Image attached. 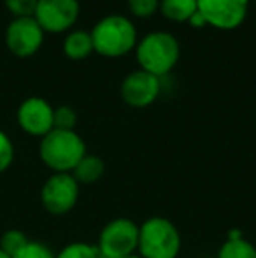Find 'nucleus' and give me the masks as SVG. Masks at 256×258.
<instances>
[{"instance_id": "nucleus-1", "label": "nucleus", "mask_w": 256, "mask_h": 258, "mask_svg": "<svg viewBox=\"0 0 256 258\" xmlns=\"http://www.w3.org/2000/svg\"><path fill=\"white\" fill-rule=\"evenodd\" d=\"M179 56H181V46L170 32H149L137 41L135 58L140 71L149 72L160 79L174 71Z\"/></svg>"}, {"instance_id": "nucleus-2", "label": "nucleus", "mask_w": 256, "mask_h": 258, "mask_svg": "<svg viewBox=\"0 0 256 258\" xmlns=\"http://www.w3.org/2000/svg\"><path fill=\"white\" fill-rule=\"evenodd\" d=\"M93 51L106 58H121L135 49L137 28L123 14H109L95 23L90 32Z\"/></svg>"}, {"instance_id": "nucleus-3", "label": "nucleus", "mask_w": 256, "mask_h": 258, "mask_svg": "<svg viewBox=\"0 0 256 258\" xmlns=\"http://www.w3.org/2000/svg\"><path fill=\"white\" fill-rule=\"evenodd\" d=\"M86 153V143L75 130L53 128L39 143V158L53 172H72Z\"/></svg>"}, {"instance_id": "nucleus-4", "label": "nucleus", "mask_w": 256, "mask_h": 258, "mask_svg": "<svg viewBox=\"0 0 256 258\" xmlns=\"http://www.w3.org/2000/svg\"><path fill=\"white\" fill-rule=\"evenodd\" d=\"M181 234L168 218L151 216L139 225L137 255L142 258H178L181 251Z\"/></svg>"}, {"instance_id": "nucleus-5", "label": "nucleus", "mask_w": 256, "mask_h": 258, "mask_svg": "<svg viewBox=\"0 0 256 258\" xmlns=\"http://www.w3.org/2000/svg\"><path fill=\"white\" fill-rule=\"evenodd\" d=\"M139 244V225L130 218L111 220L100 230L97 249L102 258H121L133 255Z\"/></svg>"}, {"instance_id": "nucleus-6", "label": "nucleus", "mask_w": 256, "mask_h": 258, "mask_svg": "<svg viewBox=\"0 0 256 258\" xmlns=\"http://www.w3.org/2000/svg\"><path fill=\"white\" fill-rule=\"evenodd\" d=\"M41 204L53 216L68 214L77 204L79 183L70 172H53L41 186Z\"/></svg>"}, {"instance_id": "nucleus-7", "label": "nucleus", "mask_w": 256, "mask_h": 258, "mask_svg": "<svg viewBox=\"0 0 256 258\" xmlns=\"http://www.w3.org/2000/svg\"><path fill=\"white\" fill-rule=\"evenodd\" d=\"M44 34L35 18H13L6 28L4 41L14 56L30 58L42 48Z\"/></svg>"}, {"instance_id": "nucleus-8", "label": "nucleus", "mask_w": 256, "mask_h": 258, "mask_svg": "<svg viewBox=\"0 0 256 258\" xmlns=\"http://www.w3.org/2000/svg\"><path fill=\"white\" fill-rule=\"evenodd\" d=\"M197 4L207 27L223 32L239 28L249 11V0H197Z\"/></svg>"}, {"instance_id": "nucleus-9", "label": "nucleus", "mask_w": 256, "mask_h": 258, "mask_svg": "<svg viewBox=\"0 0 256 258\" xmlns=\"http://www.w3.org/2000/svg\"><path fill=\"white\" fill-rule=\"evenodd\" d=\"M34 18L48 34H63L79 18V0H37Z\"/></svg>"}, {"instance_id": "nucleus-10", "label": "nucleus", "mask_w": 256, "mask_h": 258, "mask_svg": "<svg viewBox=\"0 0 256 258\" xmlns=\"http://www.w3.org/2000/svg\"><path fill=\"white\" fill-rule=\"evenodd\" d=\"M53 114H55V107L46 99H42V97H28L18 107L16 121L25 134L42 139L46 134H49L55 128Z\"/></svg>"}, {"instance_id": "nucleus-11", "label": "nucleus", "mask_w": 256, "mask_h": 258, "mask_svg": "<svg viewBox=\"0 0 256 258\" xmlns=\"http://www.w3.org/2000/svg\"><path fill=\"white\" fill-rule=\"evenodd\" d=\"M161 79L146 71H133L121 81L120 93L123 102L133 109L149 107L160 97Z\"/></svg>"}, {"instance_id": "nucleus-12", "label": "nucleus", "mask_w": 256, "mask_h": 258, "mask_svg": "<svg viewBox=\"0 0 256 258\" xmlns=\"http://www.w3.org/2000/svg\"><path fill=\"white\" fill-rule=\"evenodd\" d=\"M70 174L79 183V186L81 184H95L106 174V163L99 155L86 153Z\"/></svg>"}, {"instance_id": "nucleus-13", "label": "nucleus", "mask_w": 256, "mask_h": 258, "mask_svg": "<svg viewBox=\"0 0 256 258\" xmlns=\"http://www.w3.org/2000/svg\"><path fill=\"white\" fill-rule=\"evenodd\" d=\"M63 54L70 60H84L93 51V41L90 32L86 30H70L63 39Z\"/></svg>"}, {"instance_id": "nucleus-14", "label": "nucleus", "mask_w": 256, "mask_h": 258, "mask_svg": "<svg viewBox=\"0 0 256 258\" xmlns=\"http://www.w3.org/2000/svg\"><path fill=\"white\" fill-rule=\"evenodd\" d=\"M218 258H256V246L244 239L240 230H232L228 239L219 246Z\"/></svg>"}, {"instance_id": "nucleus-15", "label": "nucleus", "mask_w": 256, "mask_h": 258, "mask_svg": "<svg viewBox=\"0 0 256 258\" xmlns=\"http://www.w3.org/2000/svg\"><path fill=\"white\" fill-rule=\"evenodd\" d=\"M197 11V0H160V13L176 23H188Z\"/></svg>"}, {"instance_id": "nucleus-16", "label": "nucleus", "mask_w": 256, "mask_h": 258, "mask_svg": "<svg viewBox=\"0 0 256 258\" xmlns=\"http://www.w3.org/2000/svg\"><path fill=\"white\" fill-rule=\"evenodd\" d=\"M55 258H102L97 249V246L88 244V242L75 241L70 244L63 246Z\"/></svg>"}, {"instance_id": "nucleus-17", "label": "nucleus", "mask_w": 256, "mask_h": 258, "mask_svg": "<svg viewBox=\"0 0 256 258\" xmlns=\"http://www.w3.org/2000/svg\"><path fill=\"white\" fill-rule=\"evenodd\" d=\"M28 241H30V239L27 237L25 232L18 230V228H9V230L4 232L2 237H0V249H4L7 255L13 256V255H16Z\"/></svg>"}, {"instance_id": "nucleus-18", "label": "nucleus", "mask_w": 256, "mask_h": 258, "mask_svg": "<svg viewBox=\"0 0 256 258\" xmlns=\"http://www.w3.org/2000/svg\"><path fill=\"white\" fill-rule=\"evenodd\" d=\"M56 253H53V249L48 244L41 241H28L16 255L11 258H55Z\"/></svg>"}, {"instance_id": "nucleus-19", "label": "nucleus", "mask_w": 256, "mask_h": 258, "mask_svg": "<svg viewBox=\"0 0 256 258\" xmlns=\"http://www.w3.org/2000/svg\"><path fill=\"white\" fill-rule=\"evenodd\" d=\"M77 123V114L70 105H58L53 114V125L58 130H74Z\"/></svg>"}, {"instance_id": "nucleus-20", "label": "nucleus", "mask_w": 256, "mask_h": 258, "mask_svg": "<svg viewBox=\"0 0 256 258\" xmlns=\"http://www.w3.org/2000/svg\"><path fill=\"white\" fill-rule=\"evenodd\" d=\"M14 155H16V150H14L13 139L0 128V174L9 170L14 162Z\"/></svg>"}, {"instance_id": "nucleus-21", "label": "nucleus", "mask_w": 256, "mask_h": 258, "mask_svg": "<svg viewBox=\"0 0 256 258\" xmlns=\"http://www.w3.org/2000/svg\"><path fill=\"white\" fill-rule=\"evenodd\" d=\"M127 6L135 18H151L160 9V0H127Z\"/></svg>"}, {"instance_id": "nucleus-22", "label": "nucleus", "mask_w": 256, "mask_h": 258, "mask_svg": "<svg viewBox=\"0 0 256 258\" xmlns=\"http://www.w3.org/2000/svg\"><path fill=\"white\" fill-rule=\"evenodd\" d=\"M37 0H6V9L13 18H34Z\"/></svg>"}, {"instance_id": "nucleus-23", "label": "nucleus", "mask_w": 256, "mask_h": 258, "mask_svg": "<svg viewBox=\"0 0 256 258\" xmlns=\"http://www.w3.org/2000/svg\"><path fill=\"white\" fill-rule=\"evenodd\" d=\"M188 23L192 25L193 28H205V27H207V21H205V18L202 16V14L198 13V11L193 14L192 18H190V20H188Z\"/></svg>"}, {"instance_id": "nucleus-24", "label": "nucleus", "mask_w": 256, "mask_h": 258, "mask_svg": "<svg viewBox=\"0 0 256 258\" xmlns=\"http://www.w3.org/2000/svg\"><path fill=\"white\" fill-rule=\"evenodd\" d=\"M0 258H11L9 255H7L6 251H4V249H0Z\"/></svg>"}, {"instance_id": "nucleus-25", "label": "nucleus", "mask_w": 256, "mask_h": 258, "mask_svg": "<svg viewBox=\"0 0 256 258\" xmlns=\"http://www.w3.org/2000/svg\"><path fill=\"white\" fill-rule=\"evenodd\" d=\"M121 258H142V256H139L137 253H133V255H128V256H121Z\"/></svg>"}]
</instances>
